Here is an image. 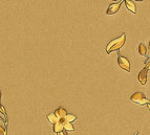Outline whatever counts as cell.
Wrapping results in <instances>:
<instances>
[{"instance_id":"cell-1","label":"cell","mask_w":150,"mask_h":135,"mask_svg":"<svg viewBox=\"0 0 150 135\" xmlns=\"http://www.w3.org/2000/svg\"><path fill=\"white\" fill-rule=\"evenodd\" d=\"M125 41H126V35L125 34H122L120 37L111 40L109 43L107 44V47H106V52L108 55L111 54L112 52H115V50H119L123 47V45L125 44Z\"/></svg>"},{"instance_id":"cell-2","label":"cell","mask_w":150,"mask_h":135,"mask_svg":"<svg viewBox=\"0 0 150 135\" xmlns=\"http://www.w3.org/2000/svg\"><path fill=\"white\" fill-rule=\"evenodd\" d=\"M131 102H133L135 104H139V105H146L148 104V100L144 97V94L142 92H135L130 97Z\"/></svg>"},{"instance_id":"cell-3","label":"cell","mask_w":150,"mask_h":135,"mask_svg":"<svg viewBox=\"0 0 150 135\" xmlns=\"http://www.w3.org/2000/svg\"><path fill=\"white\" fill-rule=\"evenodd\" d=\"M117 64L119 66L122 68V69H124L125 71H127V72H130V62L128 60L127 58H125V57H122V56H119L117 57Z\"/></svg>"},{"instance_id":"cell-4","label":"cell","mask_w":150,"mask_h":135,"mask_svg":"<svg viewBox=\"0 0 150 135\" xmlns=\"http://www.w3.org/2000/svg\"><path fill=\"white\" fill-rule=\"evenodd\" d=\"M149 66L150 64L148 63L146 67L144 68L143 70H141L140 73L137 74V80L142 85H145L147 83V74H148V70H149Z\"/></svg>"},{"instance_id":"cell-5","label":"cell","mask_w":150,"mask_h":135,"mask_svg":"<svg viewBox=\"0 0 150 135\" xmlns=\"http://www.w3.org/2000/svg\"><path fill=\"white\" fill-rule=\"evenodd\" d=\"M121 3H122V1H117L115 3H111L110 5L108 7L107 11H106V14H107V15H113V14H115L117 11L120 10Z\"/></svg>"},{"instance_id":"cell-6","label":"cell","mask_w":150,"mask_h":135,"mask_svg":"<svg viewBox=\"0 0 150 135\" xmlns=\"http://www.w3.org/2000/svg\"><path fill=\"white\" fill-rule=\"evenodd\" d=\"M55 115L56 117L60 120V119H64V117L66 116V114H67V112H66V110L64 109V108H62V107H59L58 109L56 110L55 112Z\"/></svg>"},{"instance_id":"cell-7","label":"cell","mask_w":150,"mask_h":135,"mask_svg":"<svg viewBox=\"0 0 150 135\" xmlns=\"http://www.w3.org/2000/svg\"><path fill=\"white\" fill-rule=\"evenodd\" d=\"M52 131L58 134L59 132L63 131V119H60L58 122H56L55 125H52Z\"/></svg>"},{"instance_id":"cell-8","label":"cell","mask_w":150,"mask_h":135,"mask_svg":"<svg viewBox=\"0 0 150 135\" xmlns=\"http://www.w3.org/2000/svg\"><path fill=\"white\" fill-rule=\"evenodd\" d=\"M125 4H126V7L130 11L131 13L135 14L137 13V7L134 4L133 1H130V0H125Z\"/></svg>"},{"instance_id":"cell-9","label":"cell","mask_w":150,"mask_h":135,"mask_svg":"<svg viewBox=\"0 0 150 135\" xmlns=\"http://www.w3.org/2000/svg\"><path fill=\"white\" fill-rule=\"evenodd\" d=\"M76 119H77V116L75 115V114H72V113H67V114H66V116L65 117H64V119H63V120H64V122H68V124H72V122H75Z\"/></svg>"},{"instance_id":"cell-10","label":"cell","mask_w":150,"mask_h":135,"mask_svg":"<svg viewBox=\"0 0 150 135\" xmlns=\"http://www.w3.org/2000/svg\"><path fill=\"white\" fill-rule=\"evenodd\" d=\"M147 52H148V49H147L146 45L141 43V44L139 45V54H140L141 56H146Z\"/></svg>"},{"instance_id":"cell-11","label":"cell","mask_w":150,"mask_h":135,"mask_svg":"<svg viewBox=\"0 0 150 135\" xmlns=\"http://www.w3.org/2000/svg\"><path fill=\"white\" fill-rule=\"evenodd\" d=\"M47 119H48V122H50V124H52V125H55L56 122H59V119L56 117L55 115V113L52 112V113H49L48 115H47Z\"/></svg>"},{"instance_id":"cell-12","label":"cell","mask_w":150,"mask_h":135,"mask_svg":"<svg viewBox=\"0 0 150 135\" xmlns=\"http://www.w3.org/2000/svg\"><path fill=\"white\" fill-rule=\"evenodd\" d=\"M63 130L64 131H74L75 128L72 127V124H68V122H65L63 120Z\"/></svg>"},{"instance_id":"cell-13","label":"cell","mask_w":150,"mask_h":135,"mask_svg":"<svg viewBox=\"0 0 150 135\" xmlns=\"http://www.w3.org/2000/svg\"><path fill=\"white\" fill-rule=\"evenodd\" d=\"M7 128L3 126H0V135H7Z\"/></svg>"},{"instance_id":"cell-14","label":"cell","mask_w":150,"mask_h":135,"mask_svg":"<svg viewBox=\"0 0 150 135\" xmlns=\"http://www.w3.org/2000/svg\"><path fill=\"white\" fill-rule=\"evenodd\" d=\"M58 135H68V134H67V132H66V131H64V130H63L62 132H59V133H58Z\"/></svg>"},{"instance_id":"cell-15","label":"cell","mask_w":150,"mask_h":135,"mask_svg":"<svg viewBox=\"0 0 150 135\" xmlns=\"http://www.w3.org/2000/svg\"><path fill=\"white\" fill-rule=\"evenodd\" d=\"M0 106H1V91H0Z\"/></svg>"},{"instance_id":"cell-16","label":"cell","mask_w":150,"mask_h":135,"mask_svg":"<svg viewBox=\"0 0 150 135\" xmlns=\"http://www.w3.org/2000/svg\"><path fill=\"white\" fill-rule=\"evenodd\" d=\"M137 133H139V131H137V133H135V134H134V135H137Z\"/></svg>"}]
</instances>
